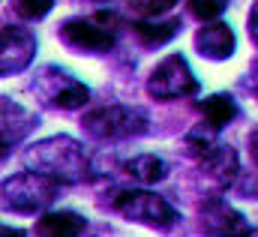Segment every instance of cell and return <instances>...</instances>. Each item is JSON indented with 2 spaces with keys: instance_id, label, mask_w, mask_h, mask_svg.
I'll list each match as a JSON object with an SVG mask.
<instances>
[{
  "instance_id": "obj_14",
  "label": "cell",
  "mask_w": 258,
  "mask_h": 237,
  "mask_svg": "<svg viewBox=\"0 0 258 237\" xmlns=\"http://www.w3.org/2000/svg\"><path fill=\"white\" fill-rule=\"evenodd\" d=\"M198 111H201L204 123H207V126H213L216 132H219V129H225L231 120L240 114L237 99H234L231 93H210V96H204V99L198 102Z\"/></svg>"
},
{
  "instance_id": "obj_20",
  "label": "cell",
  "mask_w": 258,
  "mask_h": 237,
  "mask_svg": "<svg viewBox=\"0 0 258 237\" xmlns=\"http://www.w3.org/2000/svg\"><path fill=\"white\" fill-rule=\"evenodd\" d=\"M249 36L258 45V3H252V9H249Z\"/></svg>"
},
{
  "instance_id": "obj_18",
  "label": "cell",
  "mask_w": 258,
  "mask_h": 237,
  "mask_svg": "<svg viewBox=\"0 0 258 237\" xmlns=\"http://www.w3.org/2000/svg\"><path fill=\"white\" fill-rule=\"evenodd\" d=\"M228 0H189V12H192L198 21H213L225 12Z\"/></svg>"
},
{
  "instance_id": "obj_6",
  "label": "cell",
  "mask_w": 258,
  "mask_h": 237,
  "mask_svg": "<svg viewBox=\"0 0 258 237\" xmlns=\"http://www.w3.org/2000/svg\"><path fill=\"white\" fill-rule=\"evenodd\" d=\"M30 90L36 93L39 102H45L48 108L57 111H75L84 108L90 99V90L84 81H78L75 75H69L60 66H42L33 72L30 78Z\"/></svg>"
},
{
  "instance_id": "obj_4",
  "label": "cell",
  "mask_w": 258,
  "mask_h": 237,
  "mask_svg": "<svg viewBox=\"0 0 258 237\" xmlns=\"http://www.w3.org/2000/svg\"><path fill=\"white\" fill-rule=\"evenodd\" d=\"M81 129L96 141H129L150 129V117L138 105H102L81 117Z\"/></svg>"
},
{
  "instance_id": "obj_2",
  "label": "cell",
  "mask_w": 258,
  "mask_h": 237,
  "mask_svg": "<svg viewBox=\"0 0 258 237\" xmlns=\"http://www.w3.org/2000/svg\"><path fill=\"white\" fill-rule=\"evenodd\" d=\"M120 33V18L114 12H93L66 18L57 27V39L78 54H105L114 48Z\"/></svg>"
},
{
  "instance_id": "obj_17",
  "label": "cell",
  "mask_w": 258,
  "mask_h": 237,
  "mask_svg": "<svg viewBox=\"0 0 258 237\" xmlns=\"http://www.w3.org/2000/svg\"><path fill=\"white\" fill-rule=\"evenodd\" d=\"M9 6H12V12H15L18 18L39 21V18H45V15L51 12L54 0H9Z\"/></svg>"
},
{
  "instance_id": "obj_11",
  "label": "cell",
  "mask_w": 258,
  "mask_h": 237,
  "mask_svg": "<svg viewBox=\"0 0 258 237\" xmlns=\"http://www.w3.org/2000/svg\"><path fill=\"white\" fill-rule=\"evenodd\" d=\"M201 174L207 180H213L219 189H228L234 180H237V171H240V162H237V153L228 147V144H213V150H207L201 159Z\"/></svg>"
},
{
  "instance_id": "obj_21",
  "label": "cell",
  "mask_w": 258,
  "mask_h": 237,
  "mask_svg": "<svg viewBox=\"0 0 258 237\" xmlns=\"http://www.w3.org/2000/svg\"><path fill=\"white\" fill-rule=\"evenodd\" d=\"M240 192H243L246 198H255L258 195V180H246V183H240Z\"/></svg>"
},
{
  "instance_id": "obj_19",
  "label": "cell",
  "mask_w": 258,
  "mask_h": 237,
  "mask_svg": "<svg viewBox=\"0 0 258 237\" xmlns=\"http://www.w3.org/2000/svg\"><path fill=\"white\" fill-rule=\"evenodd\" d=\"M174 3H177V0H135V9H138L144 18H150V15H165Z\"/></svg>"
},
{
  "instance_id": "obj_8",
  "label": "cell",
  "mask_w": 258,
  "mask_h": 237,
  "mask_svg": "<svg viewBox=\"0 0 258 237\" xmlns=\"http://www.w3.org/2000/svg\"><path fill=\"white\" fill-rule=\"evenodd\" d=\"M36 57V36L33 30L21 24H3L0 36V72L3 75H18L24 72Z\"/></svg>"
},
{
  "instance_id": "obj_7",
  "label": "cell",
  "mask_w": 258,
  "mask_h": 237,
  "mask_svg": "<svg viewBox=\"0 0 258 237\" xmlns=\"http://www.w3.org/2000/svg\"><path fill=\"white\" fill-rule=\"evenodd\" d=\"M198 90H201V84H198V78L183 54H165L147 75V96L156 102L195 96Z\"/></svg>"
},
{
  "instance_id": "obj_1",
  "label": "cell",
  "mask_w": 258,
  "mask_h": 237,
  "mask_svg": "<svg viewBox=\"0 0 258 237\" xmlns=\"http://www.w3.org/2000/svg\"><path fill=\"white\" fill-rule=\"evenodd\" d=\"M24 165L33 168V171H42V174L54 177L57 183H63V186L87 183V180H93V174H96L90 153L72 135H51V138L33 141L24 150Z\"/></svg>"
},
{
  "instance_id": "obj_9",
  "label": "cell",
  "mask_w": 258,
  "mask_h": 237,
  "mask_svg": "<svg viewBox=\"0 0 258 237\" xmlns=\"http://www.w3.org/2000/svg\"><path fill=\"white\" fill-rule=\"evenodd\" d=\"M201 228L207 234H252L243 213H237L222 195H213L201 204Z\"/></svg>"
},
{
  "instance_id": "obj_13",
  "label": "cell",
  "mask_w": 258,
  "mask_h": 237,
  "mask_svg": "<svg viewBox=\"0 0 258 237\" xmlns=\"http://www.w3.org/2000/svg\"><path fill=\"white\" fill-rule=\"evenodd\" d=\"M180 30V18H162V15H150L135 21V36L141 39V45L147 48H159L165 42H171Z\"/></svg>"
},
{
  "instance_id": "obj_22",
  "label": "cell",
  "mask_w": 258,
  "mask_h": 237,
  "mask_svg": "<svg viewBox=\"0 0 258 237\" xmlns=\"http://www.w3.org/2000/svg\"><path fill=\"white\" fill-rule=\"evenodd\" d=\"M249 153H252V159L258 162V129L249 135Z\"/></svg>"
},
{
  "instance_id": "obj_16",
  "label": "cell",
  "mask_w": 258,
  "mask_h": 237,
  "mask_svg": "<svg viewBox=\"0 0 258 237\" xmlns=\"http://www.w3.org/2000/svg\"><path fill=\"white\" fill-rule=\"evenodd\" d=\"M123 174L141 186H150V183H159L168 177V165L156 153H141V156H132L129 162H123Z\"/></svg>"
},
{
  "instance_id": "obj_3",
  "label": "cell",
  "mask_w": 258,
  "mask_h": 237,
  "mask_svg": "<svg viewBox=\"0 0 258 237\" xmlns=\"http://www.w3.org/2000/svg\"><path fill=\"white\" fill-rule=\"evenodd\" d=\"M60 186L54 177L42 174V171H21L15 177L3 180V189H0V204L3 210L9 213H42L45 207H51L60 195Z\"/></svg>"
},
{
  "instance_id": "obj_5",
  "label": "cell",
  "mask_w": 258,
  "mask_h": 237,
  "mask_svg": "<svg viewBox=\"0 0 258 237\" xmlns=\"http://www.w3.org/2000/svg\"><path fill=\"white\" fill-rule=\"evenodd\" d=\"M108 207L129 222L150 225V228H171L180 219V213L150 189H114L108 198Z\"/></svg>"
},
{
  "instance_id": "obj_15",
  "label": "cell",
  "mask_w": 258,
  "mask_h": 237,
  "mask_svg": "<svg viewBox=\"0 0 258 237\" xmlns=\"http://www.w3.org/2000/svg\"><path fill=\"white\" fill-rule=\"evenodd\" d=\"M36 231L39 234H48V237H72V234H81L87 231V219L78 216L75 210H45L36 222Z\"/></svg>"
},
{
  "instance_id": "obj_12",
  "label": "cell",
  "mask_w": 258,
  "mask_h": 237,
  "mask_svg": "<svg viewBox=\"0 0 258 237\" xmlns=\"http://www.w3.org/2000/svg\"><path fill=\"white\" fill-rule=\"evenodd\" d=\"M3 126H0V132H3V159L9 156V147H15L39 120L36 114H30L24 105H18V102H12L9 96H3Z\"/></svg>"
},
{
  "instance_id": "obj_23",
  "label": "cell",
  "mask_w": 258,
  "mask_h": 237,
  "mask_svg": "<svg viewBox=\"0 0 258 237\" xmlns=\"http://www.w3.org/2000/svg\"><path fill=\"white\" fill-rule=\"evenodd\" d=\"M99 3H111V0H99Z\"/></svg>"
},
{
  "instance_id": "obj_10",
  "label": "cell",
  "mask_w": 258,
  "mask_h": 237,
  "mask_svg": "<svg viewBox=\"0 0 258 237\" xmlns=\"http://www.w3.org/2000/svg\"><path fill=\"white\" fill-rule=\"evenodd\" d=\"M234 30L225 21H201V27L195 30V48L207 60H228L234 54Z\"/></svg>"
}]
</instances>
